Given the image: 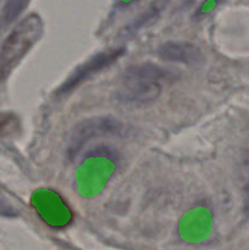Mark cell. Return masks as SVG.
I'll return each instance as SVG.
<instances>
[{
	"label": "cell",
	"mask_w": 249,
	"mask_h": 250,
	"mask_svg": "<svg viewBox=\"0 0 249 250\" xmlns=\"http://www.w3.org/2000/svg\"><path fill=\"white\" fill-rule=\"evenodd\" d=\"M176 73L153 62L129 66L122 75L116 98L126 105L143 106L159 99L165 84L175 81Z\"/></svg>",
	"instance_id": "cell-1"
},
{
	"label": "cell",
	"mask_w": 249,
	"mask_h": 250,
	"mask_svg": "<svg viewBox=\"0 0 249 250\" xmlns=\"http://www.w3.org/2000/svg\"><path fill=\"white\" fill-rule=\"evenodd\" d=\"M44 32L41 16L31 14L15 26L0 49V82H4L22 59L36 45Z\"/></svg>",
	"instance_id": "cell-2"
},
{
	"label": "cell",
	"mask_w": 249,
	"mask_h": 250,
	"mask_svg": "<svg viewBox=\"0 0 249 250\" xmlns=\"http://www.w3.org/2000/svg\"><path fill=\"white\" fill-rule=\"evenodd\" d=\"M124 53H126V49L120 46V48L106 49V50H103L100 53L95 54V55L90 56L88 60L81 63L80 66H77L70 73V76L58 88L55 94L58 97H63V95L73 92L76 88L87 82L93 76L98 75L99 72L104 71L105 68L111 66L114 62H116Z\"/></svg>",
	"instance_id": "cell-3"
},
{
	"label": "cell",
	"mask_w": 249,
	"mask_h": 250,
	"mask_svg": "<svg viewBox=\"0 0 249 250\" xmlns=\"http://www.w3.org/2000/svg\"><path fill=\"white\" fill-rule=\"evenodd\" d=\"M120 128L121 124L111 116H94L78 122L68 137V155L75 156L85 144L92 142L93 139L117 133Z\"/></svg>",
	"instance_id": "cell-4"
},
{
	"label": "cell",
	"mask_w": 249,
	"mask_h": 250,
	"mask_svg": "<svg viewBox=\"0 0 249 250\" xmlns=\"http://www.w3.org/2000/svg\"><path fill=\"white\" fill-rule=\"evenodd\" d=\"M158 56L164 61L185 65H194L203 59V54L197 45L189 42L168 41L158 48Z\"/></svg>",
	"instance_id": "cell-5"
},
{
	"label": "cell",
	"mask_w": 249,
	"mask_h": 250,
	"mask_svg": "<svg viewBox=\"0 0 249 250\" xmlns=\"http://www.w3.org/2000/svg\"><path fill=\"white\" fill-rule=\"evenodd\" d=\"M29 1L31 0H6L1 10V16H0L1 23L4 26H9L12 22L16 21L20 15L28 6Z\"/></svg>",
	"instance_id": "cell-6"
},
{
	"label": "cell",
	"mask_w": 249,
	"mask_h": 250,
	"mask_svg": "<svg viewBox=\"0 0 249 250\" xmlns=\"http://www.w3.org/2000/svg\"><path fill=\"white\" fill-rule=\"evenodd\" d=\"M241 177L242 187H243L244 197H246V205L249 210V153H247L242 159Z\"/></svg>",
	"instance_id": "cell-7"
},
{
	"label": "cell",
	"mask_w": 249,
	"mask_h": 250,
	"mask_svg": "<svg viewBox=\"0 0 249 250\" xmlns=\"http://www.w3.org/2000/svg\"><path fill=\"white\" fill-rule=\"evenodd\" d=\"M14 125V119L10 115L0 114V133H9L11 131V126Z\"/></svg>",
	"instance_id": "cell-8"
}]
</instances>
